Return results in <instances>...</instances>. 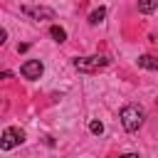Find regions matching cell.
I'll list each match as a JSON object with an SVG mask.
<instances>
[{"label": "cell", "mask_w": 158, "mask_h": 158, "mask_svg": "<svg viewBox=\"0 0 158 158\" xmlns=\"http://www.w3.org/2000/svg\"><path fill=\"white\" fill-rule=\"evenodd\" d=\"M118 118H121V126H123L128 133H133V131H138V128L143 126L146 111H143V106H138V104H126V106L121 109Z\"/></svg>", "instance_id": "obj_1"}, {"label": "cell", "mask_w": 158, "mask_h": 158, "mask_svg": "<svg viewBox=\"0 0 158 158\" xmlns=\"http://www.w3.org/2000/svg\"><path fill=\"white\" fill-rule=\"evenodd\" d=\"M106 64H109V57H104V54H91V57H77L74 59V67L84 74H94V72L104 69Z\"/></svg>", "instance_id": "obj_2"}, {"label": "cell", "mask_w": 158, "mask_h": 158, "mask_svg": "<svg viewBox=\"0 0 158 158\" xmlns=\"http://www.w3.org/2000/svg\"><path fill=\"white\" fill-rule=\"evenodd\" d=\"M22 141H25V131H22V128H15V126H7V128L2 131V141H0V148H2V151H10V148L20 146Z\"/></svg>", "instance_id": "obj_3"}, {"label": "cell", "mask_w": 158, "mask_h": 158, "mask_svg": "<svg viewBox=\"0 0 158 158\" xmlns=\"http://www.w3.org/2000/svg\"><path fill=\"white\" fill-rule=\"evenodd\" d=\"M22 12L32 20H52L54 17V10L44 7V5H22Z\"/></svg>", "instance_id": "obj_4"}, {"label": "cell", "mask_w": 158, "mask_h": 158, "mask_svg": "<svg viewBox=\"0 0 158 158\" xmlns=\"http://www.w3.org/2000/svg\"><path fill=\"white\" fill-rule=\"evenodd\" d=\"M42 72H44V64H42L40 59H27V62L20 67V74H22L25 79H40Z\"/></svg>", "instance_id": "obj_5"}, {"label": "cell", "mask_w": 158, "mask_h": 158, "mask_svg": "<svg viewBox=\"0 0 158 158\" xmlns=\"http://www.w3.org/2000/svg\"><path fill=\"white\" fill-rule=\"evenodd\" d=\"M138 67L156 72V69H158V59H156L153 54H141V57H138Z\"/></svg>", "instance_id": "obj_6"}, {"label": "cell", "mask_w": 158, "mask_h": 158, "mask_svg": "<svg viewBox=\"0 0 158 158\" xmlns=\"http://www.w3.org/2000/svg\"><path fill=\"white\" fill-rule=\"evenodd\" d=\"M104 17H106V7H96V10H91L89 22L91 25H99V22H104Z\"/></svg>", "instance_id": "obj_7"}, {"label": "cell", "mask_w": 158, "mask_h": 158, "mask_svg": "<svg viewBox=\"0 0 158 158\" xmlns=\"http://www.w3.org/2000/svg\"><path fill=\"white\" fill-rule=\"evenodd\" d=\"M156 7H158V0H138V10H141V12H146V15H148V12H153Z\"/></svg>", "instance_id": "obj_8"}, {"label": "cell", "mask_w": 158, "mask_h": 158, "mask_svg": "<svg viewBox=\"0 0 158 158\" xmlns=\"http://www.w3.org/2000/svg\"><path fill=\"white\" fill-rule=\"evenodd\" d=\"M49 35L54 37V42H64V40H67V32H64L59 25H52V27H49Z\"/></svg>", "instance_id": "obj_9"}, {"label": "cell", "mask_w": 158, "mask_h": 158, "mask_svg": "<svg viewBox=\"0 0 158 158\" xmlns=\"http://www.w3.org/2000/svg\"><path fill=\"white\" fill-rule=\"evenodd\" d=\"M89 131H91L94 136H101V133H104V123L94 118V121H89Z\"/></svg>", "instance_id": "obj_10"}, {"label": "cell", "mask_w": 158, "mask_h": 158, "mask_svg": "<svg viewBox=\"0 0 158 158\" xmlns=\"http://www.w3.org/2000/svg\"><path fill=\"white\" fill-rule=\"evenodd\" d=\"M118 158H141L138 153H123V156H118Z\"/></svg>", "instance_id": "obj_11"}]
</instances>
